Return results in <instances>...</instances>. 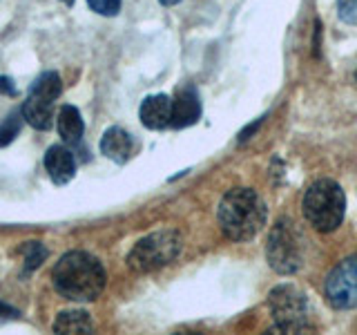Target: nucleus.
Masks as SVG:
<instances>
[{
    "label": "nucleus",
    "instance_id": "a211bd4d",
    "mask_svg": "<svg viewBox=\"0 0 357 335\" xmlns=\"http://www.w3.org/2000/svg\"><path fill=\"white\" fill-rule=\"evenodd\" d=\"M340 18L349 25H357V0H337Z\"/></svg>",
    "mask_w": 357,
    "mask_h": 335
},
{
    "label": "nucleus",
    "instance_id": "423d86ee",
    "mask_svg": "<svg viewBox=\"0 0 357 335\" xmlns=\"http://www.w3.org/2000/svg\"><path fill=\"white\" fill-rule=\"evenodd\" d=\"M63 92V81L56 72H43L31 83L29 94L20 112L25 121L36 130H50L54 126V103Z\"/></svg>",
    "mask_w": 357,
    "mask_h": 335
},
{
    "label": "nucleus",
    "instance_id": "f8f14e48",
    "mask_svg": "<svg viewBox=\"0 0 357 335\" xmlns=\"http://www.w3.org/2000/svg\"><path fill=\"white\" fill-rule=\"evenodd\" d=\"M100 152H103L107 159H112L114 163H126L130 159V154H132L130 132H126L119 126L105 130L103 139H100Z\"/></svg>",
    "mask_w": 357,
    "mask_h": 335
},
{
    "label": "nucleus",
    "instance_id": "9d476101",
    "mask_svg": "<svg viewBox=\"0 0 357 335\" xmlns=\"http://www.w3.org/2000/svg\"><path fill=\"white\" fill-rule=\"evenodd\" d=\"M45 170L50 172L54 184H59V186L70 184L76 174L74 152L67 150L65 145H52V148L45 152Z\"/></svg>",
    "mask_w": 357,
    "mask_h": 335
},
{
    "label": "nucleus",
    "instance_id": "4be33fe9",
    "mask_svg": "<svg viewBox=\"0 0 357 335\" xmlns=\"http://www.w3.org/2000/svg\"><path fill=\"white\" fill-rule=\"evenodd\" d=\"M61 3H65L67 7H72V5H74V0H61Z\"/></svg>",
    "mask_w": 357,
    "mask_h": 335
},
{
    "label": "nucleus",
    "instance_id": "412c9836",
    "mask_svg": "<svg viewBox=\"0 0 357 335\" xmlns=\"http://www.w3.org/2000/svg\"><path fill=\"white\" fill-rule=\"evenodd\" d=\"M159 3H161V5H165V7H172V5H176V3H178V0H159Z\"/></svg>",
    "mask_w": 357,
    "mask_h": 335
},
{
    "label": "nucleus",
    "instance_id": "0eeeda50",
    "mask_svg": "<svg viewBox=\"0 0 357 335\" xmlns=\"http://www.w3.org/2000/svg\"><path fill=\"white\" fill-rule=\"evenodd\" d=\"M273 318L277 324V331L282 333H301L310 329V315H308V302L306 295L297 286L282 284L271 290L268 295Z\"/></svg>",
    "mask_w": 357,
    "mask_h": 335
},
{
    "label": "nucleus",
    "instance_id": "f03ea898",
    "mask_svg": "<svg viewBox=\"0 0 357 335\" xmlns=\"http://www.w3.org/2000/svg\"><path fill=\"white\" fill-rule=\"evenodd\" d=\"M268 210L264 199L250 188H232L219 201L217 219L228 239L248 241L264 228Z\"/></svg>",
    "mask_w": 357,
    "mask_h": 335
},
{
    "label": "nucleus",
    "instance_id": "5701e85b",
    "mask_svg": "<svg viewBox=\"0 0 357 335\" xmlns=\"http://www.w3.org/2000/svg\"><path fill=\"white\" fill-rule=\"evenodd\" d=\"M355 78H357V72H355Z\"/></svg>",
    "mask_w": 357,
    "mask_h": 335
},
{
    "label": "nucleus",
    "instance_id": "20e7f679",
    "mask_svg": "<svg viewBox=\"0 0 357 335\" xmlns=\"http://www.w3.org/2000/svg\"><path fill=\"white\" fill-rule=\"evenodd\" d=\"M183 248V237L176 230H156L139 239L128 255V266L134 273H152L172 264Z\"/></svg>",
    "mask_w": 357,
    "mask_h": 335
},
{
    "label": "nucleus",
    "instance_id": "4468645a",
    "mask_svg": "<svg viewBox=\"0 0 357 335\" xmlns=\"http://www.w3.org/2000/svg\"><path fill=\"white\" fill-rule=\"evenodd\" d=\"M54 333H94V322L89 318L87 311L74 308V311H63L52 324Z\"/></svg>",
    "mask_w": 357,
    "mask_h": 335
},
{
    "label": "nucleus",
    "instance_id": "7ed1b4c3",
    "mask_svg": "<svg viewBox=\"0 0 357 335\" xmlns=\"http://www.w3.org/2000/svg\"><path fill=\"white\" fill-rule=\"evenodd\" d=\"M301 210L304 217L312 228L319 232H333L340 228L346 212V197L340 184L333 179H319V181L310 184L304 201H301Z\"/></svg>",
    "mask_w": 357,
    "mask_h": 335
},
{
    "label": "nucleus",
    "instance_id": "6e6552de",
    "mask_svg": "<svg viewBox=\"0 0 357 335\" xmlns=\"http://www.w3.org/2000/svg\"><path fill=\"white\" fill-rule=\"evenodd\" d=\"M324 293L335 308L357 306V253L333 268L324 282Z\"/></svg>",
    "mask_w": 357,
    "mask_h": 335
},
{
    "label": "nucleus",
    "instance_id": "ddd939ff",
    "mask_svg": "<svg viewBox=\"0 0 357 335\" xmlns=\"http://www.w3.org/2000/svg\"><path fill=\"white\" fill-rule=\"evenodd\" d=\"M56 128H59V134L65 143H81L83 132H85V123L78 107L74 105H63L59 110V117H56Z\"/></svg>",
    "mask_w": 357,
    "mask_h": 335
},
{
    "label": "nucleus",
    "instance_id": "aec40b11",
    "mask_svg": "<svg viewBox=\"0 0 357 335\" xmlns=\"http://www.w3.org/2000/svg\"><path fill=\"white\" fill-rule=\"evenodd\" d=\"M20 318V311H16L14 306L5 304L0 302V322H9V320H18Z\"/></svg>",
    "mask_w": 357,
    "mask_h": 335
},
{
    "label": "nucleus",
    "instance_id": "f3484780",
    "mask_svg": "<svg viewBox=\"0 0 357 335\" xmlns=\"http://www.w3.org/2000/svg\"><path fill=\"white\" fill-rule=\"evenodd\" d=\"M87 5L100 16H116L121 11V0H87Z\"/></svg>",
    "mask_w": 357,
    "mask_h": 335
},
{
    "label": "nucleus",
    "instance_id": "6ab92c4d",
    "mask_svg": "<svg viewBox=\"0 0 357 335\" xmlns=\"http://www.w3.org/2000/svg\"><path fill=\"white\" fill-rule=\"evenodd\" d=\"M0 92L7 96H18V87L14 85V78L11 76H0Z\"/></svg>",
    "mask_w": 357,
    "mask_h": 335
},
{
    "label": "nucleus",
    "instance_id": "dca6fc26",
    "mask_svg": "<svg viewBox=\"0 0 357 335\" xmlns=\"http://www.w3.org/2000/svg\"><path fill=\"white\" fill-rule=\"evenodd\" d=\"M22 121H25L22 112L14 110L3 123H0V148H5V145H9L11 141L18 137V132L22 128Z\"/></svg>",
    "mask_w": 357,
    "mask_h": 335
},
{
    "label": "nucleus",
    "instance_id": "1a4fd4ad",
    "mask_svg": "<svg viewBox=\"0 0 357 335\" xmlns=\"http://www.w3.org/2000/svg\"><path fill=\"white\" fill-rule=\"evenodd\" d=\"M139 119L145 128L150 130H163L172 123V100L165 94H152L145 96L139 107Z\"/></svg>",
    "mask_w": 357,
    "mask_h": 335
},
{
    "label": "nucleus",
    "instance_id": "39448f33",
    "mask_svg": "<svg viewBox=\"0 0 357 335\" xmlns=\"http://www.w3.org/2000/svg\"><path fill=\"white\" fill-rule=\"evenodd\" d=\"M268 264L279 275H293L304 264V237L293 219H279L266 246Z\"/></svg>",
    "mask_w": 357,
    "mask_h": 335
},
{
    "label": "nucleus",
    "instance_id": "9b49d317",
    "mask_svg": "<svg viewBox=\"0 0 357 335\" xmlns=\"http://www.w3.org/2000/svg\"><path fill=\"white\" fill-rule=\"evenodd\" d=\"M201 117V100L197 96V92L192 87L181 89L176 96V100H172V128H190L195 126Z\"/></svg>",
    "mask_w": 357,
    "mask_h": 335
},
{
    "label": "nucleus",
    "instance_id": "f257e3e1",
    "mask_svg": "<svg viewBox=\"0 0 357 335\" xmlns=\"http://www.w3.org/2000/svg\"><path fill=\"white\" fill-rule=\"evenodd\" d=\"M105 279V268L98 257L85 251L65 253L52 271L54 288L70 302H94L103 293Z\"/></svg>",
    "mask_w": 357,
    "mask_h": 335
},
{
    "label": "nucleus",
    "instance_id": "2eb2a0df",
    "mask_svg": "<svg viewBox=\"0 0 357 335\" xmlns=\"http://www.w3.org/2000/svg\"><path fill=\"white\" fill-rule=\"evenodd\" d=\"M20 255L25 257V268H22V273L29 275V273L36 271L45 260H47V248H45L40 241H27L20 248Z\"/></svg>",
    "mask_w": 357,
    "mask_h": 335
}]
</instances>
